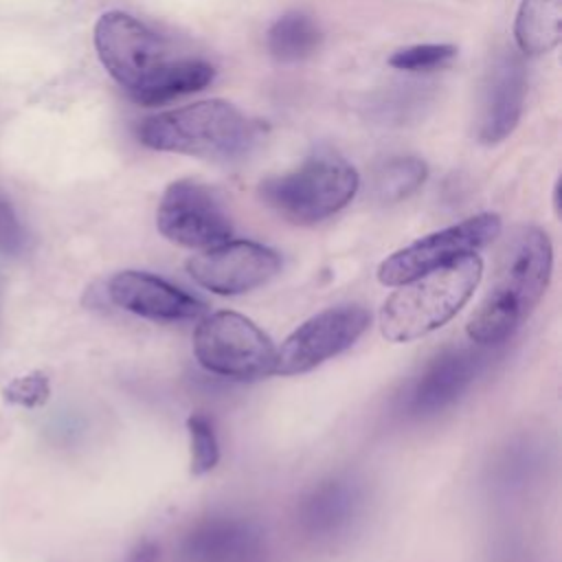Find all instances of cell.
Returning <instances> with one entry per match:
<instances>
[{"instance_id":"cell-10","label":"cell","mask_w":562,"mask_h":562,"mask_svg":"<svg viewBox=\"0 0 562 562\" xmlns=\"http://www.w3.org/2000/svg\"><path fill=\"white\" fill-rule=\"evenodd\" d=\"M279 268L281 259L272 248L246 239H226L187 261L191 279L222 296L250 292L268 283Z\"/></svg>"},{"instance_id":"cell-17","label":"cell","mask_w":562,"mask_h":562,"mask_svg":"<svg viewBox=\"0 0 562 562\" xmlns=\"http://www.w3.org/2000/svg\"><path fill=\"white\" fill-rule=\"evenodd\" d=\"M321 46L318 24L299 11L281 15L268 31V50L274 59L292 64L307 59Z\"/></svg>"},{"instance_id":"cell-11","label":"cell","mask_w":562,"mask_h":562,"mask_svg":"<svg viewBox=\"0 0 562 562\" xmlns=\"http://www.w3.org/2000/svg\"><path fill=\"white\" fill-rule=\"evenodd\" d=\"M487 356L476 349H446L435 356L406 386L400 413L408 419H428L452 406L476 380Z\"/></svg>"},{"instance_id":"cell-16","label":"cell","mask_w":562,"mask_h":562,"mask_svg":"<svg viewBox=\"0 0 562 562\" xmlns=\"http://www.w3.org/2000/svg\"><path fill=\"white\" fill-rule=\"evenodd\" d=\"M514 40L525 55L551 53L562 40V0H522L514 22Z\"/></svg>"},{"instance_id":"cell-8","label":"cell","mask_w":562,"mask_h":562,"mask_svg":"<svg viewBox=\"0 0 562 562\" xmlns=\"http://www.w3.org/2000/svg\"><path fill=\"white\" fill-rule=\"evenodd\" d=\"M371 314L362 305H338L299 325L277 349L274 373L296 375L349 349L369 327Z\"/></svg>"},{"instance_id":"cell-20","label":"cell","mask_w":562,"mask_h":562,"mask_svg":"<svg viewBox=\"0 0 562 562\" xmlns=\"http://www.w3.org/2000/svg\"><path fill=\"white\" fill-rule=\"evenodd\" d=\"M457 57V48L452 44H415L395 50L389 57V64L397 70H439L448 66Z\"/></svg>"},{"instance_id":"cell-22","label":"cell","mask_w":562,"mask_h":562,"mask_svg":"<svg viewBox=\"0 0 562 562\" xmlns=\"http://www.w3.org/2000/svg\"><path fill=\"white\" fill-rule=\"evenodd\" d=\"M26 233L11 206V202L0 193V252L18 255L24 250Z\"/></svg>"},{"instance_id":"cell-5","label":"cell","mask_w":562,"mask_h":562,"mask_svg":"<svg viewBox=\"0 0 562 562\" xmlns=\"http://www.w3.org/2000/svg\"><path fill=\"white\" fill-rule=\"evenodd\" d=\"M360 187L358 171L340 156L316 154L296 169L259 184L261 200L294 224H316L345 209Z\"/></svg>"},{"instance_id":"cell-7","label":"cell","mask_w":562,"mask_h":562,"mask_svg":"<svg viewBox=\"0 0 562 562\" xmlns=\"http://www.w3.org/2000/svg\"><path fill=\"white\" fill-rule=\"evenodd\" d=\"M498 233L501 217L496 213H481L468 217L450 228L426 235L386 257L378 268V279L384 285H402L422 274L474 255L476 250L492 244Z\"/></svg>"},{"instance_id":"cell-23","label":"cell","mask_w":562,"mask_h":562,"mask_svg":"<svg viewBox=\"0 0 562 562\" xmlns=\"http://www.w3.org/2000/svg\"><path fill=\"white\" fill-rule=\"evenodd\" d=\"M158 558H160L158 544L151 542V540H143V542H138V544L127 553V558H125L123 562H158Z\"/></svg>"},{"instance_id":"cell-2","label":"cell","mask_w":562,"mask_h":562,"mask_svg":"<svg viewBox=\"0 0 562 562\" xmlns=\"http://www.w3.org/2000/svg\"><path fill=\"white\" fill-rule=\"evenodd\" d=\"M553 266V248L538 226L520 228L503 248L496 279L468 321V336L481 347L505 342L542 299Z\"/></svg>"},{"instance_id":"cell-6","label":"cell","mask_w":562,"mask_h":562,"mask_svg":"<svg viewBox=\"0 0 562 562\" xmlns=\"http://www.w3.org/2000/svg\"><path fill=\"white\" fill-rule=\"evenodd\" d=\"M198 362L222 378L259 380L274 373L277 349L250 318L237 312L204 316L193 334Z\"/></svg>"},{"instance_id":"cell-4","label":"cell","mask_w":562,"mask_h":562,"mask_svg":"<svg viewBox=\"0 0 562 562\" xmlns=\"http://www.w3.org/2000/svg\"><path fill=\"white\" fill-rule=\"evenodd\" d=\"M483 274L476 255L402 283L380 310L382 336L391 342L422 338L448 323L472 296Z\"/></svg>"},{"instance_id":"cell-21","label":"cell","mask_w":562,"mask_h":562,"mask_svg":"<svg viewBox=\"0 0 562 562\" xmlns=\"http://www.w3.org/2000/svg\"><path fill=\"white\" fill-rule=\"evenodd\" d=\"M50 393V384L48 378L40 371H33L29 375L15 378L7 389L4 395L9 402L20 404V406H40L48 400Z\"/></svg>"},{"instance_id":"cell-1","label":"cell","mask_w":562,"mask_h":562,"mask_svg":"<svg viewBox=\"0 0 562 562\" xmlns=\"http://www.w3.org/2000/svg\"><path fill=\"white\" fill-rule=\"evenodd\" d=\"M94 48L108 75L140 105H160L213 81L209 61L178 53L125 11H108L97 20Z\"/></svg>"},{"instance_id":"cell-12","label":"cell","mask_w":562,"mask_h":562,"mask_svg":"<svg viewBox=\"0 0 562 562\" xmlns=\"http://www.w3.org/2000/svg\"><path fill=\"white\" fill-rule=\"evenodd\" d=\"M105 294L116 307L151 321H193L206 312L202 301L140 270L116 272L108 281Z\"/></svg>"},{"instance_id":"cell-15","label":"cell","mask_w":562,"mask_h":562,"mask_svg":"<svg viewBox=\"0 0 562 562\" xmlns=\"http://www.w3.org/2000/svg\"><path fill=\"white\" fill-rule=\"evenodd\" d=\"M527 92L525 66L518 55L505 53L492 68L485 88L479 138L485 145L505 140L518 125Z\"/></svg>"},{"instance_id":"cell-18","label":"cell","mask_w":562,"mask_h":562,"mask_svg":"<svg viewBox=\"0 0 562 562\" xmlns=\"http://www.w3.org/2000/svg\"><path fill=\"white\" fill-rule=\"evenodd\" d=\"M428 167L415 156H393L375 167L371 191L380 204H395L413 195L426 180Z\"/></svg>"},{"instance_id":"cell-13","label":"cell","mask_w":562,"mask_h":562,"mask_svg":"<svg viewBox=\"0 0 562 562\" xmlns=\"http://www.w3.org/2000/svg\"><path fill=\"white\" fill-rule=\"evenodd\" d=\"M261 531L244 518L209 516L180 542V562H263Z\"/></svg>"},{"instance_id":"cell-3","label":"cell","mask_w":562,"mask_h":562,"mask_svg":"<svg viewBox=\"0 0 562 562\" xmlns=\"http://www.w3.org/2000/svg\"><path fill=\"white\" fill-rule=\"evenodd\" d=\"M136 136L156 151L233 160L250 149L255 127L233 103L206 99L143 119Z\"/></svg>"},{"instance_id":"cell-14","label":"cell","mask_w":562,"mask_h":562,"mask_svg":"<svg viewBox=\"0 0 562 562\" xmlns=\"http://www.w3.org/2000/svg\"><path fill=\"white\" fill-rule=\"evenodd\" d=\"M362 487L351 479H327L312 487L296 507L299 531L314 542L345 536L362 512Z\"/></svg>"},{"instance_id":"cell-19","label":"cell","mask_w":562,"mask_h":562,"mask_svg":"<svg viewBox=\"0 0 562 562\" xmlns=\"http://www.w3.org/2000/svg\"><path fill=\"white\" fill-rule=\"evenodd\" d=\"M187 430H189V448H191V474L202 476L217 465V459H220L217 435H215L213 422L202 413H195L187 419Z\"/></svg>"},{"instance_id":"cell-9","label":"cell","mask_w":562,"mask_h":562,"mask_svg":"<svg viewBox=\"0 0 562 562\" xmlns=\"http://www.w3.org/2000/svg\"><path fill=\"white\" fill-rule=\"evenodd\" d=\"M158 231L187 248H211L231 239L233 226L211 189L195 180L171 182L156 211Z\"/></svg>"}]
</instances>
